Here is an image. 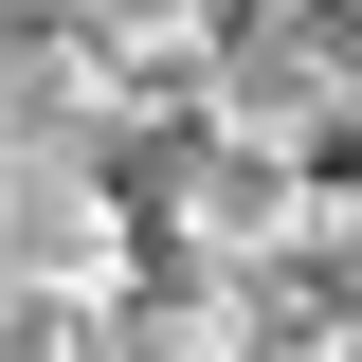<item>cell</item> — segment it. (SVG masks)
<instances>
[{
    "label": "cell",
    "mask_w": 362,
    "mask_h": 362,
    "mask_svg": "<svg viewBox=\"0 0 362 362\" xmlns=\"http://www.w3.org/2000/svg\"><path fill=\"white\" fill-rule=\"evenodd\" d=\"M0 127H18V37H0Z\"/></svg>",
    "instance_id": "obj_4"
},
{
    "label": "cell",
    "mask_w": 362,
    "mask_h": 362,
    "mask_svg": "<svg viewBox=\"0 0 362 362\" xmlns=\"http://www.w3.org/2000/svg\"><path fill=\"white\" fill-rule=\"evenodd\" d=\"M163 272V199H127L109 145L0 127V290H145Z\"/></svg>",
    "instance_id": "obj_1"
},
{
    "label": "cell",
    "mask_w": 362,
    "mask_h": 362,
    "mask_svg": "<svg viewBox=\"0 0 362 362\" xmlns=\"http://www.w3.org/2000/svg\"><path fill=\"white\" fill-rule=\"evenodd\" d=\"M163 272H308V163L181 127L163 145Z\"/></svg>",
    "instance_id": "obj_2"
},
{
    "label": "cell",
    "mask_w": 362,
    "mask_h": 362,
    "mask_svg": "<svg viewBox=\"0 0 362 362\" xmlns=\"http://www.w3.org/2000/svg\"><path fill=\"white\" fill-rule=\"evenodd\" d=\"M37 18H73V0H0V37H37Z\"/></svg>",
    "instance_id": "obj_3"
}]
</instances>
